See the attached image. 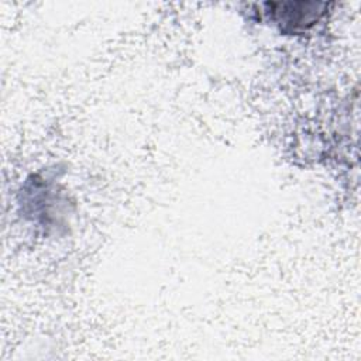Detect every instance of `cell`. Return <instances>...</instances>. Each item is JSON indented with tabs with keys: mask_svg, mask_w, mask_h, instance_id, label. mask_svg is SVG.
<instances>
[{
	"mask_svg": "<svg viewBox=\"0 0 361 361\" xmlns=\"http://www.w3.org/2000/svg\"><path fill=\"white\" fill-rule=\"evenodd\" d=\"M278 8L272 10L274 20L281 25L283 31L296 32L306 30L314 24L323 14V3H302V8L298 10V3H279L274 4Z\"/></svg>",
	"mask_w": 361,
	"mask_h": 361,
	"instance_id": "cell-1",
	"label": "cell"
}]
</instances>
